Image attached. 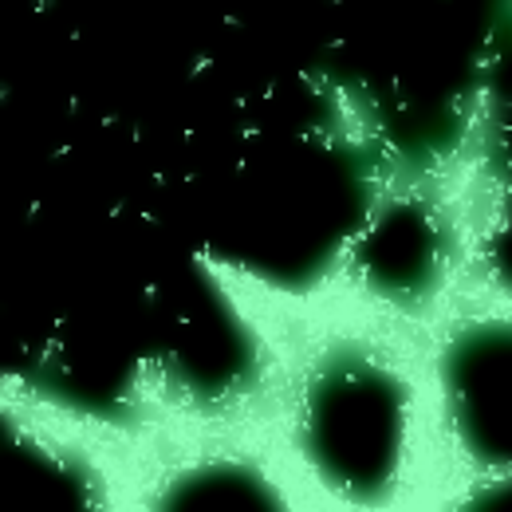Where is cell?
Returning a JSON list of instances; mask_svg holds the SVG:
<instances>
[{
    "label": "cell",
    "instance_id": "7a4b0ae2",
    "mask_svg": "<svg viewBox=\"0 0 512 512\" xmlns=\"http://www.w3.org/2000/svg\"><path fill=\"white\" fill-rule=\"evenodd\" d=\"M449 414L473 461L512 469V327H477L446 359Z\"/></svg>",
    "mask_w": 512,
    "mask_h": 512
},
{
    "label": "cell",
    "instance_id": "8992f818",
    "mask_svg": "<svg viewBox=\"0 0 512 512\" xmlns=\"http://www.w3.org/2000/svg\"><path fill=\"white\" fill-rule=\"evenodd\" d=\"M457 512H512V469L505 477H497V481L473 489V493L457 505Z\"/></svg>",
    "mask_w": 512,
    "mask_h": 512
},
{
    "label": "cell",
    "instance_id": "6da1fadb",
    "mask_svg": "<svg viewBox=\"0 0 512 512\" xmlns=\"http://www.w3.org/2000/svg\"><path fill=\"white\" fill-rule=\"evenodd\" d=\"M406 394L363 355L327 359L304 390L300 442L320 477L351 501L390 493L402 461Z\"/></svg>",
    "mask_w": 512,
    "mask_h": 512
},
{
    "label": "cell",
    "instance_id": "3957f363",
    "mask_svg": "<svg viewBox=\"0 0 512 512\" xmlns=\"http://www.w3.org/2000/svg\"><path fill=\"white\" fill-rule=\"evenodd\" d=\"M158 512H288L272 481L245 461H205L170 481Z\"/></svg>",
    "mask_w": 512,
    "mask_h": 512
},
{
    "label": "cell",
    "instance_id": "277c9868",
    "mask_svg": "<svg viewBox=\"0 0 512 512\" xmlns=\"http://www.w3.org/2000/svg\"><path fill=\"white\" fill-rule=\"evenodd\" d=\"M0 512H91L83 477L44 453L0 457Z\"/></svg>",
    "mask_w": 512,
    "mask_h": 512
},
{
    "label": "cell",
    "instance_id": "5b68a950",
    "mask_svg": "<svg viewBox=\"0 0 512 512\" xmlns=\"http://www.w3.org/2000/svg\"><path fill=\"white\" fill-rule=\"evenodd\" d=\"M434 256H430V233L418 221H394L390 229L379 233V241L371 245V272L383 280L386 288L406 292L418 288L430 272Z\"/></svg>",
    "mask_w": 512,
    "mask_h": 512
}]
</instances>
